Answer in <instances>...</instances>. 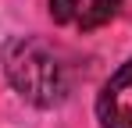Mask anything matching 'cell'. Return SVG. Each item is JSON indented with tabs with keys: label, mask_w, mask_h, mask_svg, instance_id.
Listing matches in <instances>:
<instances>
[{
	"label": "cell",
	"mask_w": 132,
	"mask_h": 128,
	"mask_svg": "<svg viewBox=\"0 0 132 128\" xmlns=\"http://www.w3.org/2000/svg\"><path fill=\"white\" fill-rule=\"evenodd\" d=\"M82 14V0H50V18L54 21H79Z\"/></svg>",
	"instance_id": "4"
},
{
	"label": "cell",
	"mask_w": 132,
	"mask_h": 128,
	"mask_svg": "<svg viewBox=\"0 0 132 128\" xmlns=\"http://www.w3.org/2000/svg\"><path fill=\"white\" fill-rule=\"evenodd\" d=\"M0 64L14 93L32 107H57L71 93V64L54 43L39 36H11L0 46Z\"/></svg>",
	"instance_id": "1"
},
{
	"label": "cell",
	"mask_w": 132,
	"mask_h": 128,
	"mask_svg": "<svg viewBox=\"0 0 132 128\" xmlns=\"http://www.w3.org/2000/svg\"><path fill=\"white\" fill-rule=\"evenodd\" d=\"M132 89V57L114 75H111L100 96H96V117H100V128H132V107L125 103Z\"/></svg>",
	"instance_id": "2"
},
{
	"label": "cell",
	"mask_w": 132,
	"mask_h": 128,
	"mask_svg": "<svg viewBox=\"0 0 132 128\" xmlns=\"http://www.w3.org/2000/svg\"><path fill=\"white\" fill-rule=\"evenodd\" d=\"M118 7H121V0H89V7H82V14H79V25L89 32V29L111 21L118 14Z\"/></svg>",
	"instance_id": "3"
}]
</instances>
